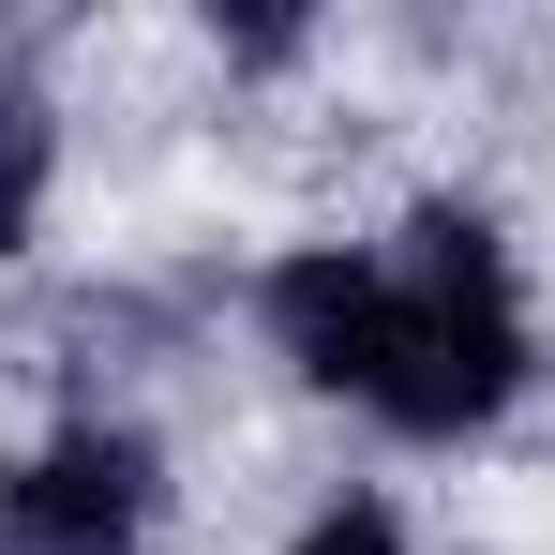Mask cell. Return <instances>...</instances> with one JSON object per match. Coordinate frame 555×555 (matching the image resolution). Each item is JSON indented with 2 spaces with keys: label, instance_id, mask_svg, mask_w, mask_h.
<instances>
[{
  "label": "cell",
  "instance_id": "cell-1",
  "mask_svg": "<svg viewBox=\"0 0 555 555\" xmlns=\"http://www.w3.org/2000/svg\"><path fill=\"white\" fill-rule=\"evenodd\" d=\"M271 331L315 390L405 436H465L526 390V300L480 210H421L405 241H315L271 271Z\"/></svg>",
  "mask_w": 555,
  "mask_h": 555
},
{
  "label": "cell",
  "instance_id": "cell-2",
  "mask_svg": "<svg viewBox=\"0 0 555 555\" xmlns=\"http://www.w3.org/2000/svg\"><path fill=\"white\" fill-rule=\"evenodd\" d=\"M151 526V436L120 421H76L0 480V555H120Z\"/></svg>",
  "mask_w": 555,
  "mask_h": 555
},
{
  "label": "cell",
  "instance_id": "cell-3",
  "mask_svg": "<svg viewBox=\"0 0 555 555\" xmlns=\"http://www.w3.org/2000/svg\"><path fill=\"white\" fill-rule=\"evenodd\" d=\"M30 195H46V105L0 76V241L30 225Z\"/></svg>",
  "mask_w": 555,
  "mask_h": 555
},
{
  "label": "cell",
  "instance_id": "cell-4",
  "mask_svg": "<svg viewBox=\"0 0 555 555\" xmlns=\"http://www.w3.org/2000/svg\"><path fill=\"white\" fill-rule=\"evenodd\" d=\"M300 555H405V526H390L375 495H346V511H315V526H300Z\"/></svg>",
  "mask_w": 555,
  "mask_h": 555
}]
</instances>
